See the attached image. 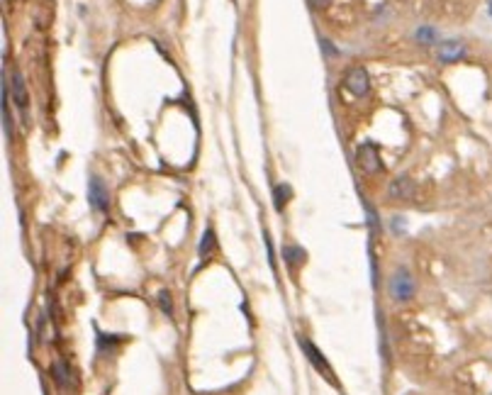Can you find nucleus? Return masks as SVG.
Wrapping results in <instances>:
<instances>
[{
    "label": "nucleus",
    "instance_id": "obj_1",
    "mask_svg": "<svg viewBox=\"0 0 492 395\" xmlns=\"http://www.w3.org/2000/svg\"><path fill=\"white\" fill-rule=\"evenodd\" d=\"M415 290H417V283L412 278L410 269L405 266H397L395 271L390 274V281H387V293L395 303H410L415 298Z\"/></svg>",
    "mask_w": 492,
    "mask_h": 395
},
{
    "label": "nucleus",
    "instance_id": "obj_2",
    "mask_svg": "<svg viewBox=\"0 0 492 395\" xmlns=\"http://www.w3.org/2000/svg\"><path fill=\"white\" fill-rule=\"evenodd\" d=\"M356 161L358 166H361L366 174H378V171L383 169V159H380V151H378L376 144H371V142H366V144H361L356 149Z\"/></svg>",
    "mask_w": 492,
    "mask_h": 395
},
{
    "label": "nucleus",
    "instance_id": "obj_3",
    "mask_svg": "<svg viewBox=\"0 0 492 395\" xmlns=\"http://www.w3.org/2000/svg\"><path fill=\"white\" fill-rule=\"evenodd\" d=\"M344 86H346L356 98L368 96V91H371V78H368V71L363 66L348 68L346 78H344Z\"/></svg>",
    "mask_w": 492,
    "mask_h": 395
},
{
    "label": "nucleus",
    "instance_id": "obj_4",
    "mask_svg": "<svg viewBox=\"0 0 492 395\" xmlns=\"http://www.w3.org/2000/svg\"><path fill=\"white\" fill-rule=\"evenodd\" d=\"M88 202H91L98 212H107V207H110L107 186L102 184L100 176H91V184H88Z\"/></svg>",
    "mask_w": 492,
    "mask_h": 395
},
{
    "label": "nucleus",
    "instance_id": "obj_5",
    "mask_svg": "<svg viewBox=\"0 0 492 395\" xmlns=\"http://www.w3.org/2000/svg\"><path fill=\"white\" fill-rule=\"evenodd\" d=\"M300 347H302V352L307 354V359L312 362V366L317 368L319 373H324V376L329 378V381H334V373H332V368H329V364H327V359L322 357V354L317 352V347H314L309 339H302L300 337Z\"/></svg>",
    "mask_w": 492,
    "mask_h": 395
},
{
    "label": "nucleus",
    "instance_id": "obj_6",
    "mask_svg": "<svg viewBox=\"0 0 492 395\" xmlns=\"http://www.w3.org/2000/svg\"><path fill=\"white\" fill-rule=\"evenodd\" d=\"M466 47L459 39H449V42H441L439 49H436V57H439L441 64H456L459 59H463Z\"/></svg>",
    "mask_w": 492,
    "mask_h": 395
},
{
    "label": "nucleus",
    "instance_id": "obj_7",
    "mask_svg": "<svg viewBox=\"0 0 492 395\" xmlns=\"http://www.w3.org/2000/svg\"><path fill=\"white\" fill-rule=\"evenodd\" d=\"M415 191L417 186L410 176H397V179L390 181V198H395V200H412Z\"/></svg>",
    "mask_w": 492,
    "mask_h": 395
},
{
    "label": "nucleus",
    "instance_id": "obj_8",
    "mask_svg": "<svg viewBox=\"0 0 492 395\" xmlns=\"http://www.w3.org/2000/svg\"><path fill=\"white\" fill-rule=\"evenodd\" d=\"M13 98L17 103L20 110H24L29 103V96H27V83H24V76L20 71L13 73Z\"/></svg>",
    "mask_w": 492,
    "mask_h": 395
},
{
    "label": "nucleus",
    "instance_id": "obj_9",
    "mask_svg": "<svg viewBox=\"0 0 492 395\" xmlns=\"http://www.w3.org/2000/svg\"><path fill=\"white\" fill-rule=\"evenodd\" d=\"M283 259L288 261L290 266H300L305 261V251L300 249V246L288 244V246H283Z\"/></svg>",
    "mask_w": 492,
    "mask_h": 395
},
{
    "label": "nucleus",
    "instance_id": "obj_10",
    "mask_svg": "<svg viewBox=\"0 0 492 395\" xmlns=\"http://www.w3.org/2000/svg\"><path fill=\"white\" fill-rule=\"evenodd\" d=\"M213 249H215V230H213V227H208V232L203 234V241H200V256H203V259H208Z\"/></svg>",
    "mask_w": 492,
    "mask_h": 395
},
{
    "label": "nucleus",
    "instance_id": "obj_11",
    "mask_svg": "<svg viewBox=\"0 0 492 395\" xmlns=\"http://www.w3.org/2000/svg\"><path fill=\"white\" fill-rule=\"evenodd\" d=\"M52 373H54V381H56L59 388H66L68 386V373H66V366L61 362H56L52 366Z\"/></svg>",
    "mask_w": 492,
    "mask_h": 395
},
{
    "label": "nucleus",
    "instance_id": "obj_12",
    "mask_svg": "<svg viewBox=\"0 0 492 395\" xmlns=\"http://www.w3.org/2000/svg\"><path fill=\"white\" fill-rule=\"evenodd\" d=\"M275 207H283L285 202L290 200V198H293V191H290V186L288 184H280L278 188H275Z\"/></svg>",
    "mask_w": 492,
    "mask_h": 395
},
{
    "label": "nucleus",
    "instance_id": "obj_13",
    "mask_svg": "<svg viewBox=\"0 0 492 395\" xmlns=\"http://www.w3.org/2000/svg\"><path fill=\"white\" fill-rule=\"evenodd\" d=\"M417 42H422V44H431V42H436V32L431 27H420L417 29Z\"/></svg>",
    "mask_w": 492,
    "mask_h": 395
},
{
    "label": "nucleus",
    "instance_id": "obj_14",
    "mask_svg": "<svg viewBox=\"0 0 492 395\" xmlns=\"http://www.w3.org/2000/svg\"><path fill=\"white\" fill-rule=\"evenodd\" d=\"M159 305H161V310H164L166 315L174 313V305H171V293H169V290H161V293H159Z\"/></svg>",
    "mask_w": 492,
    "mask_h": 395
},
{
    "label": "nucleus",
    "instance_id": "obj_15",
    "mask_svg": "<svg viewBox=\"0 0 492 395\" xmlns=\"http://www.w3.org/2000/svg\"><path fill=\"white\" fill-rule=\"evenodd\" d=\"M309 5H312L314 10H324V8L332 5V0H309Z\"/></svg>",
    "mask_w": 492,
    "mask_h": 395
},
{
    "label": "nucleus",
    "instance_id": "obj_16",
    "mask_svg": "<svg viewBox=\"0 0 492 395\" xmlns=\"http://www.w3.org/2000/svg\"><path fill=\"white\" fill-rule=\"evenodd\" d=\"M490 13H492V5H490Z\"/></svg>",
    "mask_w": 492,
    "mask_h": 395
}]
</instances>
